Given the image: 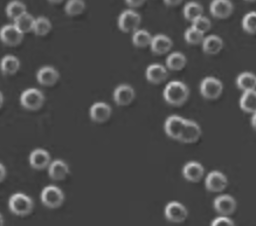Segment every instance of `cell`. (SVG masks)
I'll use <instances>...</instances> for the list:
<instances>
[{
    "label": "cell",
    "mask_w": 256,
    "mask_h": 226,
    "mask_svg": "<svg viewBox=\"0 0 256 226\" xmlns=\"http://www.w3.org/2000/svg\"><path fill=\"white\" fill-rule=\"evenodd\" d=\"M190 94L188 86L184 83L178 80L168 84L163 92L164 100L174 106H180L184 104L188 99Z\"/></svg>",
    "instance_id": "obj_1"
},
{
    "label": "cell",
    "mask_w": 256,
    "mask_h": 226,
    "mask_svg": "<svg viewBox=\"0 0 256 226\" xmlns=\"http://www.w3.org/2000/svg\"><path fill=\"white\" fill-rule=\"evenodd\" d=\"M45 102L44 94L40 90L30 88L25 90L20 97L22 106L28 110H37L42 107Z\"/></svg>",
    "instance_id": "obj_2"
},
{
    "label": "cell",
    "mask_w": 256,
    "mask_h": 226,
    "mask_svg": "<svg viewBox=\"0 0 256 226\" xmlns=\"http://www.w3.org/2000/svg\"><path fill=\"white\" fill-rule=\"evenodd\" d=\"M10 211L18 216H26L32 212L34 208V202L28 196L21 193L12 195L9 200Z\"/></svg>",
    "instance_id": "obj_3"
},
{
    "label": "cell",
    "mask_w": 256,
    "mask_h": 226,
    "mask_svg": "<svg viewBox=\"0 0 256 226\" xmlns=\"http://www.w3.org/2000/svg\"><path fill=\"white\" fill-rule=\"evenodd\" d=\"M224 90V85L218 78L213 76L205 78L201 82L200 91L202 96L208 100L218 98Z\"/></svg>",
    "instance_id": "obj_4"
},
{
    "label": "cell",
    "mask_w": 256,
    "mask_h": 226,
    "mask_svg": "<svg viewBox=\"0 0 256 226\" xmlns=\"http://www.w3.org/2000/svg\"><path fill=\"white\" fill-rule=\"evenodd\" d=\"M40 198L44 205L50 209L60 208L65 200L63 191L55 186H48L44 188L42 192Z\"/></svg>",
    "instance_id": "obj_5"
},
{
    "label": "cell",
    "mask_w": 256,
    "mask_h": 226,
    "mask_svg": "<svg viewBox=\"0 0 256 226\" xmlns=\"http://www.w3.org/2000/svg\"><path fill=\"white\" fill-rule=\"evenodd\" d=\"M142 19L140 15L132 10H126L120 16L118 26L124 33L132 34L139 29Z\"/></svg>",
    "instance_id": "obj_6"
},
{
    "label": "cell",
    "mask_w": 256,
    "mask_h": 226,
    "mask_svg": "<svg viewBox=\"0 0 256 226\" xmlns=\"http://www.w3.org/2000/svg\"><path fill=\"white\" fill-rule=\"evenodd\" d=\"M136 93L134 89L128 84H122L118 86L113 92V100L119 106H126L134 100Z\"/></svg>",
    "instance_id": "obj_7"
},
{
    "label": "cell",
    "mask_w": 256,
    "mask_h": 226,
    "mask_svg": "<svg viewBox=\"0 0 256 226\" xmlns=\"http://www.w3.org/2000/svg\"><path fill=\"white\" fill-rule=\"evenodd\" d=\"M112 113V107L108 104L102 102L94 103L89 111L91 120L96 124H103L108 121Z\"/></svg>",
    "instance_id": "obj_8"
},
{
    "label": "cell",
    "mask_w": 256,
    "mask_h": 226,
    "mask_svg": "<svg viewBox=\"0 0 256 226\" xmlns=\"http://www.w3.org/2000/svg\"><path fill=\"white\" fill-rule=\"evenodd\" d=\"M24 34L14 24H8L3 26L0 30V39L6 45L16 46L23 40Z\"/></svg>",
    "instance_id": "obj_9"
},
{
    "label": "cell",
    "mask_w": 256,
    "mask_h": 226,
    "mask_svg": "<svg viewBox=\"0 0 256 226\" xmlns=\"http://www.w3.org/2000/svg\"><path fill=\"white\" fill-rule=\"evenodd\" d=\"M186 120L178 116H172L166 120L164 130L170 138L179 140Z\"/></svg>",
    "instance_id": "obj_10"
},
{
    "label": "cell",
    "mask_w": 256,
    "mask_h": 226,
    "mask_svg": "<svg viewBox=\"0 0 256 226\" xmlns=\"http://www.w3.org/2000/svg\"><path fill=\"white\" fill-rule=\"evenodd\" d=\"M165 216L166 219L172 222L182 223L186 220L188 212L183 204L176 202H173L166 206Z\"/></svg>",
    "instance_id": "obj_11"
},
{
    "label": "cell",
    "mask_w": 256,
    "mask_h": 226,
    "mask_svg": "<svg viewBox=\"0 0 256 226\" xmlns=\"http://www.w3.org/2000/svg\"><path fill=\"white\" fill-rule=\"evenodd\" d=\"M234 7L230 0H213L210 5V12L218 19L228 18L234 12Z\"/></svg>",
    "instance_id": "obj_12"
},
{
    "label": "cell",
    "mask_w": 256,
    "mask_h": 226,
    "mask_svg": "<svg viewBox=\"0 0 256 226\" xmlns=\"http://www.w3.org/2000/svg\"><path fill=\"white\" fill-rule=\"evenodd\" d=\"M36 80L42 86L46 87L55 85L60 78L58 71L52 66L41 68L36 73Z\"/></svg>",
    "instance_id": "obj_13"
},
{
    "label": "cell",
    "mask_w": 256,
    "mask_h": 226,
    "mask_svg": "<svg viewBox=\"0 0 256 226\" xmlns=\"http://www.w3.org/2000/svg\"><path fill=\"white\" fill-rule=\"evenodd\" d=\"M228 185L227 178L220 172H212L208 174L206 180V189L212 192H222L226 188Z\"/></svg>",
    "instance_id": "obj_14"
},
{
    "label": "cell",
    "mask_w": 256,
    "mask_h": 226,
    "mask_svg": "<svg viewBox=\"0 0 256 226\" xmlns=\"http://www.w3.org/2000/svg\"><path fill=\"white\" fill-rule=\"evenodd\" d=\"M202 134V129L196 122L186 120L179 140L184 144H194L200 140Z\"/></svg>",
    "instance_id": "obj_15"
},
{
    "label": "cell",
    "mask_w": 256,
    "mask_h": 226,
    "mask_svg": "<svg viewBox=\"0 0 256 226\" xmlns=\"http://www.w3.org/2000/svg\"><path fill=\"white\" fill-rule=\"evenodd\" d=\"M168 68L160 64L150 65L146 71V78L152 84H159L163 83L168 78Z\"/></svg>",
    "instance_id": "obj_16"
},
{
    "label": "cell",
    "mask_w": 256,
    "mask_h": 226,
    "mask_svg": "<svg viewBox=\"0 0 256 226\" xmlns=\"http://www.w3.org/2000/svg\"><path fill=\"white\" fill-rule=\"evenodd\" d=\"M216 210L224 216L233 214L236 208V202L234 198L229 195L220 196L214 202Z\"/></svg>",
    "instance_id": "obj_17"
},
{
    "label": "cell",
    "mask_w": 256,
    "mask_h": 226,
    "mask_svg": "<svg viewBox=\"0 0 256 226\" xmlns=\"http://www.w3.org/2000/svg\"><path fill=\"white\" fill-rule=\"evenodd\" d=\"M172 46V41L168 36L160 34L152 37L150 46L154 54L161 56L168 53Z\"/></svg>",
    "instance_id": "obj_18"
},
{
    "label": "cell",
    "mask_w": 256,
    "mask_h": 226,
    "mask_svg": "<svg viewBox=\"0 0 256 226\" xmlns=\"http://www.w3.org/2000/svg\"><path fill=\"white\" fill-rule=\"evenodd\" d=\"M30 166L34 169L42 170L48 167L51 163V156L49 152L44 149L34 150L30 156Z\"/></svg>",
    "instance_id": "obj_19"
},
{
    "label": "cell",
    "mask_w": 256,
    "mask_h": 226,
    "mask_svg": "<svg viewBox=\"0 0 256 226\" xmlns=\"http://www.w3.org/2000/svg\"><path fill=\"white\" fill-rule=\"evenodd\" d=\"M70 174V168L68 164L61 160H56L52 162L48 166V175L51 179L55 181L65 180Z\"/></svg>",
    "instance_id": "obj_20"
},
{
    "label": "cell",
    "mask_w": 256,
    "mask_h": 226,
    "mask_svg": "<svg viewBox=\"0 0 256 226\" xmlns=\"http://www.w3.org/2000/svg\"><path fill=\"white\" fill-rule=\"evenodd\" d=\"M204 174V166L200 163L192 162L184 168L183 175L184 178L192 182H198L202 180Z\"/></svg>",
    "instance_id": "obj_21"
},
{
    "label": "cell",
    "mask_w": 256,
    "mask_h": 226,
    "mask_svg": "<svg viewBox=\"0 0 256 226\" xmlns=\"http://www.w3.org/2000/svg\"><path fill=\"white\" fill-rule=\"evenodd\" d=\"M202 44L204 53L208 55H216L222 50L224 42L216 35H210L205 36Z\"/></svg>",
    "instance_id": "obj_22"
},
{
    "label": "cell",
    "mask_w": 256,
    "mask_h": 226,
    "mask_svg": "<svg viewBox=\"0 0 256 226\" xmlns=\"http://www.w3.org/2000/svg\"><path fill=\"white\" fill-rule=\"evenodd\" d=\"M20 68L19 59L13 55L4 56L0 62V70L6 76H12L16 74Z\"/></svg>",
    "instance_id": "obj_23"
},
{
    "label": "cell",
    "mask_w": 256,
    "mask_h": 226,
    "mask_svg": "<svg viewBox=\"0 0 256 226\" xmlns=\"http://www.w3.org/2000/svg\"><path fill=\"white\" fill-rule=\"evenodd\" d=\"M238 88L243 92L256 90V78L250 72H244L240 74L236 81Z\"/></svg>",
    "instance_id": "obj_24"
},
{
    "label": "cell",
    "mask_w": 256,
    "mask_h": 226,
    "mask_svg": "<svg viewBox=\"0 0 256 226\" xmlns=\"http://www.w3.org/2000/svg\"><path fill=\"white\" fill-rule=\"evenodd\" d=\"M187 58L184 54L180 52H174L170 54L166 59V68L172 71H180L187 64Z\"/></svg>",
    "instance_id": "obj_25"
},
{
    "label": "cell",
    "mask_w": 256,
    "mask_h": 226,
    "mask_svg": "<svg viewBox=\"0 0 256 226\" xmlns=\"http://www.w3.org/2000/svg\"><path fill=\"white\" fill-rule=\"evenodd\" d=\"M240 106L244 112L254 114L256 111V90L243 92L240 100Z\"/></svg>",
    "instance_id": "obj_26"
},
{
    "label": "cell",
    "mask_w": 256,
    "mask_h": 226,
    "mask_svg": "<svg viewBox=\"0 0 256 226\" xmlns=\"http://www.w3.org/2000/svg\"><path fill=\"white\" fill-rule=\"evenodd\" d=\"M152 37L148 31L138 29L133 33L132 42L138 48H145L150 46Z\"/></svg>",
    "instance_id": "obj_27"
},
{
    "label": "cell",
    "mask_w": 256,
    "mask_h": 226,
    "mask_svg": "<svg viewBox=\"0 0 256 226\" xmlns=\"http://www.w3.org/2000/svg\"><path fill=\"white\" fill-rule=\"evenodd\" d=\"M203 14L202 6L196 2H190L184 8V15L185 18L191 22L203 16Z\"/></svg>",
    "instance_id": "obj_28"
},
{
    "label": "cell",
    "mask_w": 256,
    "mask_h": 226,
    "mask_svg": "<svg viewBox=\"0 0 256 226\" xmlns=\"http://www.w3.org/2000/svg\"><path fill=\"white\" fill-rule=\"evenodd\" d=\"M36 19L28 12L14 20L15 26L24 34L33 32Z\"/></svg>",
    "instance_id": "obj_29"
},
{
    "label": "cell",
    "mask_w": 256,
    "mask_h": 226,
    "mask_svg": "<svg viewBox=\"0 0 256 226\" xmlns=\"http://www.w3.org/2000/svg\"><path fill=\"white\" fill-rule=\"evenodd\" d=\"M6 12L8 18L14 21L27 12L26 8L22 2L14 0L8 4Z\"/></svg>",
    "instance_id": "obj_30"
},
{
    "label": "cell",
    "mask_w": 256,
    "mask_h": 226,
    "mask_svg": "<svg viewBox=\"0 0 256 226\" xmlns=\"http://www.w3.org/2000/svg\"><path fill=\"white\" fill-rule=\"evenodd\" d=\"M52 28L50 21L44 16H40L36 19L33 32L38 36H44L48 34Z\"/></svg>",
    "instance_id": "obj_31"
},
{
    "label": "cell",
    "mask_w": 256,
    "mask_h": 226,
    "mask_svg": "<svg viewBox=\"0 0 256 226\" xmlns=\"http://www.w3.org/2000/svg\"><path fill=\"white\" fill-rule=\"evenodd\" d=\"M85 8L84 0H68L65 6V12L70 16H76L81 14Z\"/></svg>",
    "instance_id": "obj_32"
},
{
    "label": "cell",
    "mask_w": 256,
    "mask_h": 226,
    "mask_svg": "<svg viewBox=\"0 0 256 226\" xmlns=\"http://www.w3.org/2000/svg\"><path fill=\"white\" fill-rule=\"evenodd\" d=\"M204 34L191 26L184 32V38L189 44L196 46L202 44L204 38Z\"/></svg>",
    "instance_id": "obj_33"
},
{
    "label": "cell",
    "mask_w": 256,
    "mask_h": 226,
    "mask_svg": "<svg viewBox=\"0 0 256 226\" xmlns=\"http://www.w3.org/2000/svg\"><path fill=\"white\" fill-rule=\"evenodd\" d=\"M244 31L249 34H254L256 30V15L254 12L246 14L242 21Z\"/></svg>",
    "instance_id": "obj_34"
},
{
    "label": "cell",
    "mask_w": 256,
    "mask_h": 226,
    "mask_svg": "<svg viewBox=\"0 0 256 226\" xmlns=\"http://www.w3.org/2000/svg\"><path fill=\"white\" fill-rule=\"evenodd\" d=\"M192 23V27L204 34L209 32L212 28L210 20L204 16L198 18Z\"/></svg>",
    "instance_id": "obj_35"
},
{
    "label": "cell",
    "mask_w": 256,
    "mask_h": 226,
    "mask_svg": "<svg viewBox=\"0 0 256 226\" xmlns=\"http://www.w3.org/2000/svg\"><path fill=\"white\" fill-rule=\"evenodd\" d=\"M234 222L230 218L226 216L216 218L212 223L213 226H234Z\"/></svg>",
    "instance_id": "obj_36"
},
{
    "label": "cell",
    "mask_w": 256,
    "mask_h": 226,
    "mask_svg": "<svg viewBox=\"0 0 256 226\" xmlns=\"http://www.w3.org/2000/svg\"><path fill=\"white\" fill-rule=\"evenodd\" d=\"M127 4L133 8H138L142 6L146 0H125Z\"/></svg>",
    "instance_id": "obj_37"
},
{
    "label": "cell",
    "mask_w": 256,
    "mask_h": 226,
    "mask_svg": "<svg viewBox=\"0 0 256 226\" xmlns=\"http://www.w3.org/2000/svg\"><path fill=\"white\" fill-rule=\"evenodd\" d=\"M165 4L170 7H175L180 4L184 0H164Z\"/></svg>",
    "instance_id": "obj_38"
},
{
    "label": "cell",
    "mask_w": 256,
    "mask_h": 226,
    "mask_svg": "<svg viewBox=\"0 0 256 226\" xmlns=\"http://www.w3.org/2000/svg\"><path fill=\"white\" fill-rule=\"evenodd\" d=\"M6 171L3 164L0 163V182L2 181L6 176Z\"/></svg>",
    "instance_id": "obj_39"
},
{
    "label": "cell",
    "mask_w": 256,
    "mask_h": 226,
    "mask_svg": "<svg viewBox=\"0 0 256 226\" xmlns=\"http://www.w3.org/2000/svg\"><path fill=\"white\" fill-rule=\"evenodd\" d=\"M4 102V96L1 92H0V108L3 106Z\"/></svg>",
    "instance_id": "obj_40"
},
{
    "label": "cell",
    "mask_w": 256,
    "mask_h": 226,
    "mask_svg": "<svg viewBox=\"0 0 256 226\" xmlns=\"http://www.w3.org/2000/svg\"><path fill=\"white\" fill-rule=\"evenodd\" d=\"M50 3L53 4H59L62 2L64 0H48Z\"/></svg>",
    "instance_id": "obj_41"
},
{
    "label": "cell",
    "mask_w": 256,
    "mask_h": 226,
    "mask_svg": "<svg viewBox=\"0 0 256 226\" xmlns=\"http://www.w3.org/2000/svg\"><path fill=\"white\" fill-rule=\"evenodd\" d=\"M4 224V219L2 215L0 214V226H2Z\"/></svg>",
    "instance_id": "obj_42"
},
{
    "label": "cell",
    "mask_w": 256,
    "mask_h": 226,
    "mask_svg": "<svg viewBox=\"0 0 256 226\" xmlns=\"http://www.w3.org/2000/svg\"><path fill=\"white\" fill-rule=\"evenodd\" d=\"M255 120H256V118H255V114H254V116H253V118H252V124H253V127L254 128L255 127Z\"/></svg>",
    "instance_id": "obj_43"
},
{
    "label": "cell",
    "mask_w": 256,
    "mask_h": 226,
    "mask_svg": "<svg viewBox=\"0 0 256 226\" xmlns=\"http://www.w3.org/2000/svg\"><path fill=\"white\" fill-rule=\"evenodd\" d=\"M246 2H255L256 0H244Z\"/></svg>",
    "instance_id": "obj_44"
}]
</instances>
